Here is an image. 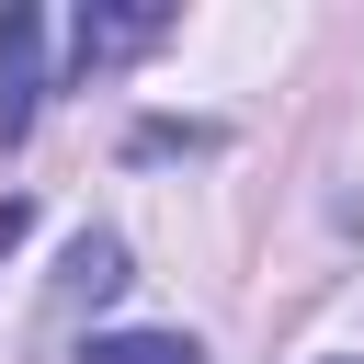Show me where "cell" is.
I'll return each mask as SVG.
<instances>
[{"instance_id":"obj_1","label":"cell","mask_w":364,"mask_h":364,"mask_svg":"<svg viewBox=\"0 0 364 364\" xmlns=\"http://www.w3.org/2000/svg\"><path fill=\"white\" fill-rule=\"evenodd\" d=\"M34 102H46V11H0V148L34 125Z\"/></svg>"},{"instance_id":"obj_2","label":"cell","mask_w":364,"mask_h":364,"mask_svg":"<svg viewBox=\"0 0 364 364\" xmlns=\"http://www.w3.org/2000/svg\"><path fill=\"white\" fill-rule=\"evenodd\" d=\"M159 34H171V0H114V11H80V23H68V57H80V80H91V68H114V57L159 46Z\"/></svg>"},{"instance_id":"obj_3","label":"cell","mask_w":364,"mask_h":364,"mask_svg":"<svg viewBox=\"0 0 364 364\" xmlns=\"http://www.w3.org/2000/svg\"><path fill=\"white\" fill-rule=\"evenodd\" d=\"M80 364H205V353H193L182 330H102Z\"/></svg>"},{"instance_id":"obj_4","label":"cell","mask_w":364,"mask_h":364,"mask_svg":"<svg viewBox=\"0 0 364 364\" xmlns=\"http://www.w3.org/2000/svg\"><path fill=\"white\" fill-rule=\"evenodd\" d=\"M125 284V239H80L68 250V296H114Z\"/></svg>"},{"instance_id":"obj_5","label":"cell","mask_w":364,"mask_h":364,"mask_svg":"<svg viewBox=\"0 0 364 364\" xmlns=\"http://www.w3.org/2000/svg\"><path fill=\"white\" fill-rule=\"evenodd\" d=\"M330 364H353V353H330Z\"/></svg>"}]
</instances>
